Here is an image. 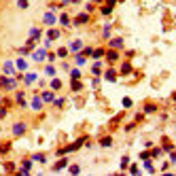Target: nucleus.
Masks as SVG:
<instances>
[{
  "label": "nucleus",
  "mask_w": 176,
  "mask_h": 176,
  "mask_svg": "<svg viewBox=\"0 0 176 176\" xmlns=\"http://www.w3.org/2000/svg\"><path fill=\"white\" fill-rule=\"evenodd\" d=\"M89 15L87 13H81V15H77V19H74V26H81V23H87Z\"/></svg>",
  "instance_id": "nucleus-8"
},
{
  "label": "nucleus",
  "mask_w": 176,
  "mask_h": 176,
  "mask_svg": "<svg viewBox=\"0 0 176 176\" xmlns=\"http://www.w3.org/2000/svg\"><path fill=\"white\" fill-rule=\"evenodd\" d=\"M59 23H62V26H70V17H68L66 13H62V15H59Z\"/></svg>",
  "instance_id": "nucleus-18"
},
{
  "label": "nucleus",
  "mask_w": 176,
  "mask_h": 176,
  "mask_svg": "<svg viewBox=\"0 0 176 176\" xmlns=\"http://www.w3.org/2000/svg\"><path fill=\"white\" fill-rule=\"evenodd\" d=\"M17 6L19 9H28V0H17Z\"/></svg>",
  "instance_id": "nucleus-34"
},
{
  "label": "nucleus",
  "mask_w": 176,
  "mask_h": 176,
  "mask_svg": "<svg viewBox=\"0 0 176 176\" xmlns=\"http://www.w3.org/2000/svg\"><path fill=\"white\" fill-rule=\"evenodd\" d=\"M26 47H28V51H30V49H34V41H32V38H30V41H28V43H26Z\"/></svg>",
  "instance_id": "nucleus-39"
},
{
  "label": "nucleus",
  "mask_w": 176,
  "mask_h": 176,
  "mask_svg": "<svg viewBox=\"0 0 176 176\" xmlns=\"http://www.w3.org/2000/svg\"><path fill=\"white\" fill-rule=\"evenodd\" d=\"M144 170H146V172H155V168H153V163H151L149 159L144 161Z\"/></svg>",
  "instance_id": "nucleus-31"
},
{
  "label": "nucleus",
  "mask_w": 176,
  "mask_h": 176,
  "mask_svg": "<svg viewBox=\"0 0 176 176\" xmlns=\"http://www.w3.org/2000/svg\"><path fill=\"white\" fill-rule=\"evenodd\" d=\"M13 70H15V66H13V62H4V72H6V74H11Z\"/></svg>",
  "instance_id": "nucleus-20"
},
{
  "label": "nucleus",
  "mask_w": 176,
  "mask_h": 176,
  "mask_svg": "<svg viewBox=\"0 0 176 176\" xmlns=\"http://www.w3.org/2000/svg\"><path fill=\"white\" fill-rule=\"evenodd\" d=\"M0 117H6V108H0Z\"/></svg>",
  "instance_id": "nucleus-43"
},
{
  "label": "nucleus",
  "mask_w": 176,
  "mask_h": 176,
  "mask_svg": "<svg viewBox=\"0 0 176 176\" xmlns=\"http://www.w3.org/2000/svg\"><path fill=\"white\" fill-rule=\"evenodd\" d=\"M81 87H83V83L74 79V81H72V89H74V91H81Z\"/></svg>",
  "instance_id": "nucleus-26"
},
{
  "label": "nucleus",
  "mask_w": 176,
  "mask_h": 176,
  "mask_svg": "<svg viewBox=\"0 0 176 176\" xmlns=\"http://www.w3.org/2000/svg\"><path fill=\"white\" fill-rule=\"evenodd\" d=\"M128 166H130V157H121V168L125 170Z\"/></svg>",
  "instance_id": "nucleus-32"
},
{
  "label": "nucleus",
  "mask_w": 176,
  "mask_h": 176,
  "mask_svg": "<svg viewBox=\"0 0 176 176\" xmlns=\"http://www.w3.org/2000/svg\"><path fill=\"white\" fill-rule=\"evenodd\" d=\"M43 21H45V23H47V26H53V23H55V15H53L51 11H49V13H45Z\"/></svg>",
  "instance_id": "nucleus-7"
},
{
  "label": "nucleus",
  "mask_w": 176,
  "mask_h": 176,
  "mask_svg": "<svg viewBox=\"0 0 176 176\" xmlns=\"http://www.w3.org/2000/svg\"><path fill=\"white\" fill-rule=\"evenodd\" d=\"M70 74H72V79H79V77H81V72H79V70H72Z\"/></svg>",
  "instance_id": "nucleus-40"
},
{
  "label": "nucleus",
  "mask_w": 176,
  "mask_h": 176,
  "mask_svg": "<svg viewBox=\"0 0 176 176\" xmlns=\"http://www.w3.org/2000/svg\"><path fill=\"white\" fill-rule=\"evenodd\" d=\"M66 166H68V159H59V161L53 166V170L57 172V170H62V168H66Z\"/></svg>",
  "instance_id": "nucleus-17"
},
{
  "label": "nucleus",
  "mask_w": 176,
  "mask_h": 176,
  "mask_svg": "<svg viewBox=\"0 0 176 176\" xmlns=\"http://www.w3.org/2000/svg\"><path fill=\"white\" fill-rule=\"evenodd\" d=\"M57 55H59V57H66V55H68V49H66V47H59V49H57Z\"/></svg>",
  "instance_id": "nucleus-27"
},
{
  "label": "nucleus",
  "mask_w": 176,
  "mask_h": 176,
  "mask_svg": "<svg viewBox=\"0 0 176 176\" xmlns=\"http://www.w3.org/2000/svg\"><path fill=\"white\" fill-rule=\"evenodd\" d=\"M91 55H93L95 59H100V57L104 55V49H93V53H91Z\"/></svg>",
  "instance_id": "nucleus-24"
},
{
  "label": "nucleus",
  "mask_w": 176,
  "mask_h": 176,
  "mask_svg": "<svg viewBox=\"0 0 176 176\" xmlns=\"http://www.w3.org/2000/svg\"><path fill=\"white\" fill-rule=\"evenodd\" d=\"M17 176H28V172H26V170H19V172H17Z\"/></svg>",
  "instance_id": "nucleus-42"
},
{
  "label": "nucleus",
  "mask_w": 176,
  "mask_h": 176,
  "mask_svg": "<svg viewBox=\"0 0 176 176\" xmlns=\"http://www.w3.org/2000/svg\"><path fill=\"white\" fill-rule=\"evenodd\" d=\"M34 161H41V163H45L47 159H45V155H41V153H36V155H34Z\"/></svg>",
  "instance_id": "nucleus-33"
},
{
  "label": "nucleus",
  "mask_w": 176,
  "mask_h": 176,
  "mask_svg": "<svg viewBox=\"0 0 176 176\" xmlns=\"http://www.w3.org/2000/svg\"><path fill=\"white\" fill-rule=\"evenodd\" d=\"M30 106H32L34 110H41V108H43V100H41L38 95H34V98H32V102H30Z\"/></svg>",
  "instance_id": "nucleus-5"
},
{
  "label": "nucleus",
  "mask_w": 176,
  "mask_h": 176,
  "mask_svg": "<svg viewBox=\"0 0 176 176\" xmlns=\"http://www.w3.org/2000/svg\"><path fill=\"white\" fill-rule=\"evenodd\" d=\"M172 100H176V91H174V93H172Z\"/></svg>",
  "instance_id": "nucleus-46"
},
{
  "label": "nucleus",
  "mask_w": 176,
  "mask_h": 176,
  "mask_svg": "<svg viewBox=\"0 0 176 176\" xmlns=\"http://www.w3.org/2000/svg\"><path fill=\"white\" fill-rule=\"evenodd\" d=\"M62 87V81H59V79H53V81H51V89H59Z\"/></svg>",
  "instance_id": "nucleus-25"
},
{
  "label": "nucleus",
  "mask_w": 176,
  "mask_h": 176,
  "mask_svg": "<svg viewBox=\"0 0 176 176\" xmlns=\"http://www.w3.org/2000/svg\"><path fill=\"white\" fill-rule=\"evenodd\" d=\"M104 77H106V81H117V70H113V68H110V70H106V74H104Z\"/></svg>",
  "instance_id": "nucleus-15"
},
{
  "label": "nucleus",
  "mask_w": 176,
  "mask_h": 176,
  "mask_svg": "<svg viewBox=\"0 0 176 176\" xmlns=\"http://www.w3.org/2000/svg\"><path fill=\"white\" fill-rule=\"evenodd\" d=\"M163 176H172V174H163Z\"/></svg>",
  "instance_id": "nucleus-48"
},
{
  "label": "nucleus",
  "mask_w": 176,
  "mask_h": 176,
  "mask_svg": "<svg viewBox=\"0 0 176 176\" xmlns=\"http://www.w3.org/2000/svg\"><path fill=\"white\" fill-rule=\"evenodd\" d=\"M106 2H108V4H106V6H110V9H113V4H115V2H117V0H106Z\"/></svg>",
  "instance_id": "nucleus-44"
},
{
  "label": "nucleus",
  "mask_w": 176,
  "mask_h": 176,
  "mask_svg": "<svg viewBox=\"0 0 176 176\" xmlns=\"http://www.w3.org/2000/svg\"><path fill=\"white\" fill-rule=\"evenodd\" d=\"M70 51L81 53V51H83V41H72V43H70Z\"/></svg>",
  "instance_id": "nucleus-4"
},
{
  "label": "nucleus",
  "mask_w": 176,
  "mask_h": 176,
  "mask_svg": "<svg viewBox=\"0 0 176 176\" xmlns=\"http://www.w3.org/2000/svg\"><path fill=\"white\" fill-rule=\"evenodd\" d=\"M106 59H108L110 64H115V62L119 59V55H117V51H108V53H106Z\"/></svg>",
  "instance_id": "nucleus-13"
},
{
  "label": "nucleus",
  "mask_w": 176,
  "mask_h": 176,
  "mask_svg": "<svg viewBox=\"0 0 176 176\" xmlns=\"http://www.w3.org/2000/svg\"><path fill=\"white\" fill-rule=\"evenodd\" d=\"M91 70H93V74H95V77H100V62H95V64L91 66Z\"/></svg>",
  "instance_id": "nucleus-28"
},
{
  "label": "nucleus",
  "mask_w": 176,
  "mask_h": 176,
  "mask_svg": "<svg viewBox=\"0 0 176 176\" xmlns=\"http://www.w3.org/2000/svg\"><path fill=\"white\" fill-rule=\"evenodd\" d=\"M110 13H113L110 6H102V15H110Z\"/></svg>",
  "instance_id": "nucleus-36"
},
{
  "label": "nucleus",
  "mask_w": 176,
  "mask_h": 176,
  "mask_svg": "<svg viewBox=\"0 0 176 176\" xmlns=\"http://www.w3.org/2000/svg\"><path fill=\"white\" fill-rule=\"evenodd\" d=\"M17 68L19 70H28V62L26 59H17Z\"/></svg>",
  "instance_id": "nucleus-22"
},
{
  "label": "nucleus",
  "mask_w": 176,
  "mask_h": 176,
  "mask_svg": "<svg viewBox=\"0 0 176 176\" xmlns=\"http://www.w3.org/2000/svg\"><path fill=\"white\" fill-rule=\"evenodd\" d=\"M85 62H87V55L77 53V66H85Z\"/></svg>",
  "instance_id": "nucleus-16"
},
{
  "label": "nucleus",
  "mask_w": 176,
  "mask_h": 176,
  "mask_svg": "<svg viewBox=\"0 0 176 176\" xmlns=\"http://www.w3.org/2000/svg\"><path fill=\"white\" fill-rule=\"evenodd\" d=\"M0 87H2V89H15V87H17V79L0 77Z\"/></svg>",
  "instance_id": "nucleus-1"
},
{
  "label": "nucleus",
  "mask_w": 176,
  "mask_h": 176,
  "mask_svg": "<svg viewBox=\"0 0 176 176\" xmlns=\"http://www.w3.org/2000/svg\"><path fill=\"white\" fill-rule=\"evenodd\" d=\"M130 72H132V64L130 62H123L121 64V74H130Z\"/></svg>",
  "instance_id": "nucleus-14"
},
{
  "label": "nucleus",
  "mask_w": 176,
  "mask_h": 176,
  "mask_svg": "<svg viewBox=\"0 0 176 176\" xmlns=\"http://www.w3.org/2000/svg\"><path fill=\"white\" fill-rule=\"evenodd\" d=\"M15 100H17V104H19V106H26V93H23V91H17Z\"/></svg>",
  "instance_id": "nucleus-12"
},
{
  "label": "nucleus",
  "mask_w": 176,
  "mask_h": 176,
  "mask_svg": "<svg viewBox=\"0 0 176 176\" xmlns=\"http://www.w3.org/2000/svg\"><path fill=\"white\" fill-rule=\"evenodd\" d=\"M144 113H155V106H153V104H146V106H144Z\"/></svg>",
  "instance_id": "nucleus-37"
},
{
  "label": "nucleus",
  "mask_w": 176,
  "mask_h": 176,
  "mask_svg": "<svg viewBox=\"0 0 176 176\" xmlns=\"http://www.w3.org/2000/svg\"><path fill=\"white\" fill-rule=\"evenodd\" d=\"M36 81H38V74H36V72H28V74L23 77V83H26V85H34Z\"/></svg>",
  "instance_id": "nucleus-2"
},
{
  "label": "nucleus",
  "mask_w": 176,
  "mask_h": 176,
  "mask_svg": "<svg viewBox=\"0 0 176 176\" xmlns=\"http://www.w3.org/2000/svg\"><path fill=\"white\" fill-rule=\"evenodd\" d=\"M123 106H125V108H130V106H132V100H130V98H125V100H123Z\"/></svg>",
  "instance_id": "nucleus-38"
},
{
  "label": "nucleus",
  "mask_w": 176,
  "mask_h": 176,
  "mask_svg": "<svg viewBox=\"0 0 176 176\" xmlns=\"http://www.w3.org/2000/svg\"><path fill=\"white\" fill-rule=\"evenodd\" d=\"M53 102H55V106H62V104H64V98H57V100H53Z\"/></svg>",
  "instance_id": "nucleus-41"
},
{
  "label": "nucleus",
  "mask_w": 176,
  "mask_h": 176,
  "mask_svg": "<svg viewBox=\"0 0 176 176\" xmlns=\"http://www.w3.org/2000/svg\"><path fill=\"white\" fill-rule=\"evenodd\" d=\"M55 38H59V30H47V41H55Z\"/></svg>",
  "instance_id": "nucleus-10"
},
{
  "label": "nucleus",
  "mask_w": 176,
  "mask_h": 176,
  "mask_svg": "<svg viewBox=\"0 0 176 176\" xmlns=\"http://www.w3.org/2000/svg\"><path fill=\"white\" fill-rule=\"evenodd\" d=\"M110 47L113 49H123V38H110Z\"/></svg>",
  "instance_id": "nucleus-11"
},
{
  "label": "nucleus",
  "mask_w": 176,
  "mask_h": 176,
  "mask_svg": "<svg viewBox=\"0 0 176 176\" xmlns=\"http://www.w3.org/2000/svg\"><path fill=\"white\" fill-rule=\"evenodd\" d=\"M102 36L104 38H110V26H104L102 28Z\"/></svg>",
  "instance_id": "nucleus-23"
},
{
  "label": "nucleus",
  "mask_w": 176,
  "mask_h": 176,
  "mask_svg": "<svg viewBox=\"0 0 176 176\" xmlns=\"http://www.w3.org/2000/svg\"><path fill=\"white\" fill-rule=\"evenodd\" d=\"M59 2H62V4H66V2H72V0H59Z\"/></svg>",
  "instance_id": "nucleus-45"
},
{
  "label": "nucleus",
  "mask_w": 176,
  "mask_h": 176,
  "mask_svg": "<svg viewBox=\"0 0 176 176\" xmlns=\"http://www.w3.org/2000/svg\"><path fill=\"white\" fill-rule=\"evenodd\" d=\"M13 134H15V136H23V134H26V123H21V121L15 123V125H13Z\"/></svg>",
  "instance_id": "nucleus-3"
},
{
  "label": "nucleus",
  "mask_w": 176,
  "mask_h": 176,
  "mask_svg": "<svg viewBox=\"0 0 176 176\" xmlns=\"http://www.w3.org/2000/svg\"><path fill=\"white\" fill-rule=\"evenodd\" d=\"M30 38H32V41L41 38V30H38V28H32V30H30Z\"/></svg>",
  "instance_id": "nucleus-19"
},
{
  "label": "nucleus",
  "mask_w": 176,
  "mask_h": 176,
  "mask_svg": "<svg viewBox=\"0 0 176 176\" xmlns=\"http://www.w3.org/2000/svg\"><path fill=\"white\" fill-rule=\"evenodd\" d=\"M41 100H43V102H53V100H55V93H53V91H43V93H41Z\"/></svg>",
  "instance_id": "nucleus-6"
},
{
  "label": "nucleus",
  "mask_w": 176,
  "mask_h": 176,
  "mask_svg": "<svg viewBox=\"0 0 176 176\" xmlns=\"http://www.w3.org/2000/svg\"><path fill=\"white\" fill-rule=\"evenodd\" d=\"M30 168H32V161H30V159H26V161L21 163V170H26V172H28Z\"/></svg>",
  "instance_id": "nucleus-30"
},
{
  "label": "nucleus",
  "mask_w": 176,
  "mask_h": 176,
  "mask_svg": "<svg viewBox=\"0 0 176 176\" xmlns=\"http://www.w3.org/2000/svg\"><path fill=\"white\" fill-rule=\"evenodd\" d=\"M79 170H81L79 166H70V174H72V176H77V174H79Z\"/></svg>",
  "instance_id": "nucleus-35"
},
{
  "label": "nucleus",
  "mask_w": 176,
  "mask_h": 176,
  "mask_svg": "<svg viewBox=\"0 0 176 176\" xmlns=\"http://www.w3.org/2000/svg\"><path fill=\"white\" fill-rule=\"evenodd\" d=\"M45 74H47V77H53V74H55V68H53V66H47V68H45Z\"/></svg>",
  "instance_id": "nucleus-29"
},
{
  "label": "nucleus",
  "mask_w": 176,
  "mask_h": 176,
  "mask_svg": "<svg viewBox=\"0 0 176 176\" xmlns=\"http://www.w3.org/2000/svg\"><path fill=\"white\" fill-rule=\"evenodd\" d=\"M93 2H102V0H93Z\"/></svg>",
  "instance_id": "nucleus-47"
},
{
  "label": "nucleus",
  "mask_w": 176,
  "mask_h": 176,
  "mask_svg": "<svg viewBox=\"0 0 176 176\" xmlns=\"http://www.w3.org/2000/svg\"><path fill=\"white\" fill-rule=\"evenodd\" d=\"M110 144H113V138L110 136H106V138L100 140V146H110Z\"/></svg>",
  "instance_id": "nucleus-21"
},
{
  "label": "nucleus",
  "mask_w": 176,
  "mask_h": 176,
  "mask_svg": "<svg viewBox=\"0 0 176 176\" xmlns=\"http://www.w3.org/2000/svg\"><path fill=\"white\" fill-rule=\"evenodd\" d=\"M45 55H47V51H45V47H43V49H38V51H34V53H32V57H34L36 62H41V59H45Z\"/></svg>",
  "instance_id": "nucleus-9"
}]
</instances>
